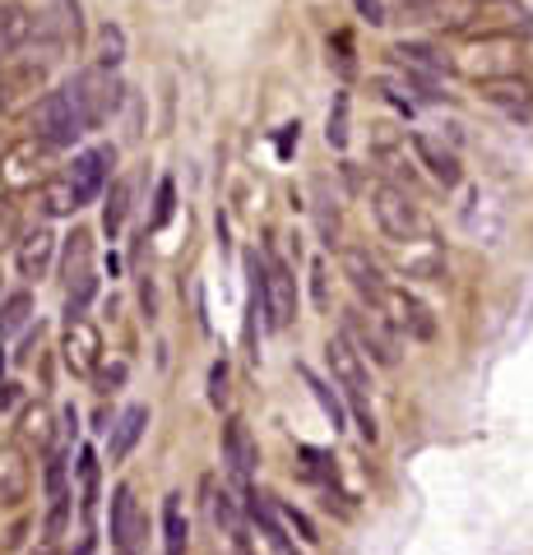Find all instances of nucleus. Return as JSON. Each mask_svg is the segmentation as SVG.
Instances as JSON below:
<instances>
[{"label":"nucleus","instance_id":"nucleus-27","mask_svg":"<svg viewBox=\"0 0 533 555\" xmlns=\"http://www.w3.org/2000/svg\"><path fill=\"white\" fill-rule=\"evenodd\" d=\"M186 546H191V524H186L181 495L172 491V495L163 500V551H167V555H186Z\"/></svg>","mask_w":533,"mask_h":555},{"label":"nucleus","instance_id":"nucleus-35","mask_svg":"<svg viewBox=\"0 0 533 555\" xmlns=\"http://www.w3.org/2000/svg\"><path fill=\"white\" fill-rule=\"evenodd\" d=\"M330 65L339 69L343 79H353V75H357V56H353V38H348V28L330 33Z\"/></svg>","mask_w":533,"mask_h":555},{"label":"nucleus","instance_id":"nucleus-26","mask_svg":"<svg viewBox=\"0 0 533 555\" xmlns=\"http://www.w3.org/2000/svg\"><path fill=\"white\" fill-rule=\"evenodd\" d=\"M38 208H42V218H71V214H79V195H75L71 177L42 181L38 185Z\"/></svg>","mask_w":533,"mask_h":555},{"label":"nucleus","instance_id":"nucleus-36","mask_svg":"<svg viewBox=\"0 0 533 555\" xmlns=\"http://www.w3.org/2000/svg\"><path fill=\"white\" fill-rule=\"evenodd\" d=\"M79 481H84V514H93V505H98V459H93V449H79Z\"/></svg>","mask_w":533,"mask_h":555},{"label":"nucleus","instance_id":"nucleus-39","mask_svg":"<svg viewBox=\"0 0 533 555\" xmlns=\"http://www.w3.org/2000/svg\"><path fill=\"white\" fill-rule=\"evenodd\" d=\"M312 301H316V310L334 306V297H330V264H325V259H316V264H312Z\"/></svg>","mask_w":533,"mask_h":555},{"label":"nucleus","instance_id":"nucleus-7","mask_svg":"<svg viewBox=\"0 0 533 555\" xmlns=\"http://www.w3.org/2000/svg\"><path fill=\"white\" fill-rule=\"evenodd\" d=\"M42 98H47V61L42 56H14L0 65V116L38 107Z\"/></svg>","mask_w":533,"mask_h":555},{"label":"nucleus","instance_id":"nucleus-33","mask_svg":"<svg viewBox=\"0 0 533 555\" xmlns=\"http://www.w3.org/2000/svg\"><path fill=\"white\" fill-rule=\"evenodd\" d=\"M348 93H334V107H330V120H325V139L330 149H348Z\"/></svg>","mask_w":533,"mask_h":555},{"label":"nucleus","instance_id":"nucleus-43","mask_svg":"<svg viewBox=\"0 0 533 555\" xmlns=\"http://www.w3.org/2000/svg\"><path fill=\"white\" fill-rule=\"evenodd\" d=\"M14 398H20V385H10V379H0V412L14 408Z\"/></svg>","mask_w":533,"mask_h":555},{"label":"nucleus","instance_id":"nucleus-18","mask_svg":"<svg viewBox=\"0 0 533 555\" xmlns=\"http://www.w3.org/2000/svg\"><path fill=\"white\" fill-rule=\"evenodd\" d=\"M381 315L390 320V324H399V328H408L418 343H432L436 338V320H432V310H427L418 297H408V292H385V306H381Z\"/></svg>","mask_w":533,"mask_h":555},{"label":"nucleus","instance_id":"nucleus-13","mask_svg":"<svg viewBox=\"0 0 533 555\" xmlns=\"http://www.w3.org/2000/svg\"><path fill=\"white\" fill-rule=\"evenodd\" d=\"M102 334H98V324L93 320H65V334H61V361L71 366L75 375H98L102 366Z\"/></svg>","mask_w":533,"mask_h":555},{"label":"nucleus","instance_id":"nucleus-19","mask_svg":"<svg viewBox=\"0 0 533 555\" xmlns=\"http://www.w3.org/2000/svg\"><path fill=\"white\" fill-rule=\"evenodd\" d=\"M33 491V467L20 444H0V509H20Z\"/></svg>","mask_w":533,"mask_h":555},{"label":"nucleus","instance_id":"nucleus-9","mask_svg":"<svg viewBox=\"0 0 533 555\" xmlns=\"http://www.w3.org/2000/svg\"><path fill=\"white\" fill-rule=\"evenodd\" d=\"M343 334H348L357 343V352L367 361H376V366H385V371L399 366V338H394V328L381 310H348Z\"/></svg>","mask_w":533,"mask_h":555},{"label":"nucleus","instance_id":"nucleus-44","mask_svg":"<svg viewBox=\"0 0 533 555\" xmlns=\"http://www.w3.org/2000/svg\"><path fill=\"white\" fill-rule=\"evenodd\" d=\"M33 555H61V551H56V542H47V546H38Z\"/></svg>","mask_w":533,"mask_h":555},{"label":"nucleus","instance_id":"nucleus-21","mask_svg":"<svg viewBox=\"0 0 533 555\" xmlns=\"http://www.w3.org/2000/svg\"><path fill=\"white\" fill-rule=\"evenodd\" d=\"M33 38H38V20H33L24 5L5 0V5H0V65L20 56V51H24Z\"/></svg>","mask_w":533,"mask_h":555},{"label":"nucleus","instance_id":"nucleus-20","mask_svg":"<svg viewBox=\"0 0 533 555\" xmlns=\"http://www.w3.org/2000/svg\"><path fill=\"white\" fill-rule=\"evenodd\" d=\"M394 264H399L408 278H422V283H441L445 278V255L432 236L427 241H394Z\"/></svg>","mask_w":533,"mask_h":555},{"label":"nucleus","instance_id":"nucleus-32","mask_svg":"<svg viewBox=\"0 0 533 555\" xmlns=\"http://www.w3.org/2000/svg\"><path fill=\"white\" fill-rule=\"evenodd\" d=\"M297 375L306 379V385H312V393H316V403L325 408V416H330V426L334 430H343V426H348V412H343V403H339V393H330V385H325V379H316L312 371H306V366H297Z\"/></svg>","mask_w":533,"mask_h":555},{"label":"nucleus","instance_id":"nucleus-42","mask_svg":"<svg viewBox=\"0 0 533 555\" xmlns=\"http://www.w3.org/2000/svg\"><path fill=\"white\" fill-rule=\"evenodd\" d=\"M357 10H363V20H371V24H385L381 0H357Z\"/></svg>","mask_w":533,"mask_h":555},{"label":"nucleus","instance_id":"nucleus-5","mask_svg":"<svg viewBox=\"0 0 533 555\" xmlns=\"http://www.w3.org/2000/svg\"><path fill=\"white\" fill-rule=\"evenodd\" d=\"M71 98H75V107H79V116H84V130H102L107 120L122 112V83H116V75L112 69H84V75H75L71 83Z\"/></svg>","mask_w":533,"mask_h":555},{"label":"nucleus","instance_id":"nucleus-3","mask_svg":"<svg viewBox=\"0 0 533 555\" xmlns=\"http://www.w3.org/2000/svg\"><path fill=\"white\" fill-rule=\"evenodd\" d=\"M459 75H469L473 83H492V79H506L520 69V42L510 33H483L464 47V56L455 61Z\"/></svg>","mask_w":533,"mask_h":555},{"label":"nucleus","instance_id":"nucleus-37","mask_svg":"<svg viewBox=\"0 0 533 555\" xmlns=\"http://www.w3.org/2000/svg\"><path fill=\"white\" fill-rule=\"evenodd\" d=\"M320 190V199H316V218H320V236H325V246H334V236H339V204L325 195V181H316Z\"/></svg>","mask_w":533,"mask_h":555},{"label":"nucleus","instance_id":"nucleus-1","mask_svg":"<svg viewBox=\"0 0 533 555\" xmlns=\"http://www.w3.org/2000/svg\"><path fill=\"white\" fill-rule=\"evenodd\" d=\"M325 361H330V375H334V385L353 398V408H357V426H363V436L376 440V422H371V412H367V393H371V375H367V357L357 352V343L343 334L325 343Z\"/></svg>","mask_w":533,"mask_h":555},{"label":"nucleus","instance_id":"nucleus-28","mask_svg":"<svg viewBox=\"0 0 533 555\" xmlns=\"http://www.w3.org/2000/svg\"><path fill=\"white\" fill-rule=\"evenodd\" d=\"M93 65H98V69H112V75L126 65V28H122V24H112V20H107V24L98 28Z\"/></svg>","mask_w":533,"mask_h":555},{"label":"nucleus","instance_id":"nucleus-46","mask_svg":"<svg viewBox=\"0 0 533 555\" xmlns=\"http://www.w3.org/2000/svg\"><path fill=\"white\" fill-rule=\"evenodd\" d=\"M79 555H89V546H79Z\"/></svg>","mask_w":533,"mask_h":555},{"label":"nucleus","instance_id":"nucleus-45","mask_svg":"<svg viewBox=\"0 0 533 555\" xmlns=\"http://www.w3.org/2000/svg\"><path fill=\"white\" fill-rule=\"evenodd\" d=\"M0 371H5V352H0Z\"/></svg>","mask_w":533,"mask_h":555},{"label":"nucleus","instance_id":"nucleus-23","mask_svg":"<svg viewBox=\"0 0 533 555\" xmlns=\"http://www.w3.org/2000/svg\"><path fill=\"white\" fill-rule=\"evenodd\" d=\"M144 426H149V408L144 403H130L112 426V440H107V459L112 463H126L135 454V444L144 440Z\"/></svg>","mask_w":533,"mask_h":555},{"label":"nucleus","instance_id":"nucleus-6","mask_svg":"<svg viewBox=\"0 0 533 555\" xmlns=\"http://www.w3.org/2000/svg\"><path fill=\"white\" fill-rule=\"evenodd\" d=\"M367 199H371V214H376V222H381V232L390 241H418L422 236V214H418V204L408 199L404 185L371 181L367 185Z\"/></svg>","mask_w":533,"mask_h":555},{"label":"nucleus","instance_id":"nucleus-40","mask_svg":"<svg viewBox=\"0 0 533 555\" xmlns=\"http://www.w3.org/2000/svg\"><path fill=\"white\" fill-rule=\"evenodd\" d=\"M126 375H130V366H126V361H112V366H98V389L102 393H116V389H122L126 385Z\"/></svg>","mask_w":533,"mask_h":555},{"label":"nucleus","instance_id":"nucleus-2","mask_svg":"<svg viewBox=\"0 0 533 555\" xmlns=\"http://www.w3.org/2000/svg\"><path fill=\"white\" fill-rule=\"evenodd\" d=\"M51 163H56V149L47 139H14L10 149H0V190H10V195L38 190L42 181H51Z\"/></svg>","mask_w":533,"mask_h":555},{"label":"nucleus","instance_id":"nucleus-34","mask_svg":"<svg viewBox=\"0 0 533 555\" xmlns=\"http://www.w3.org/2000/svg\"><path fill=\"white\" fill-rule=\"evenodd\" d=\"M20 236H24L20 204L10 199V190H0V250H14V246H20Z\"/></svg>","mask_w":533,"mask_h":555},{"label":"nucleus","instance_id":"nucleus-38","mask_svg":"<svg viewBox=\"0 0 533 555\" xmlns=\"http://www.w3.org/2000/svg\"><path fill=\"white\" fill-rule=\"evenodd\" d=\"M172 208H177V181L163 177L158 181V204H153V218H149V228H163V222L172 218Z\"/></svg>","mask_w":533,"mask_h":555},{"label":"nucleus","instance_id":"nucleus-16","mask_svg":"<svg viewBox=\"0 0 533 555\" xmlns=\"http://www.w3.org/2000/svg\"><path fill=\"white\" fill-rule=\"evenodd\" d=\"M343 278L353 283V292L363 297L371 310H381L385 306V292H390V283H385V273H381V264L371 259V250H363V246H343Z\"/></svg>","mask_w":533,"mask_h":555},{"label":"nucleus","instance_id":"nucleus-25","mask_svg":"<svg viewBox=\"0 0 533 555\" xmlns=\"http://www.w3.org/2000/svg\"><path fill=\"white\" fill-rule=\"evenodd\" d=\"M390 56L399 61L408 75H418V79H422V75H450V69H455L450 56H441L436 47H422V42H394Z\"/></svg>","mask_w":533,"mask_h":555},{"label":"nucleus","instance_id":"nucleus-30","mask_svg":"<svg viewBox=\"0 0 533 555\" xmlns=\"http://www.w3.org/2000/svg\"><path fill=\"white\" fill-rule=\"evenodd\" d=\"M33 320V292L20 287V292H10L5 301H0V338H10V334H20V328Z\"/></svg>","mask_w":533,"mask_h":555},{"label":"nucleus","instance_id":"nucleus-31","mask_svg":"<svg viewBox=\"0 0 533 555\" xmlns=\"http://www.w3.org/2000/svg\"><path fill=\"white\" fill-rule=\"evenodd\" d=\"M20 440L33 444V449H47L51 444V412L38 403V408H24L20 416Z\"/></svg>","mask_w":533,"mask_h":555},{"label":"nucleus","instance_id":"nucleus-8","mask_svg":"<svg viewBox=\"0 0 533 555\" xmlns=\"http://www.w3.org/2000/svg\"><path fill=\"white\" fill-rule=\"evenodd\" d=\"M33 134L47 139L51 149H75V139L84 134V116L75 107L71 89H51L38 107H33Z\"/></svg>","mask_w":533,"mask_h":555},{"label":"nucleus","instance_id":"nucleus-12","mask_svg":"<svg viewBox=\"0 0 533 555\" xmlns=\"http://www.w3.org/2000/svg\"><path fill=\"white\" fill-rule=\"evenodd\" d=\"M223 467H228V477L242 486V491H251V477H255V463H261V449H255V436L251 426L242 422V416H228L223 422Z\"/></svg>","mask_w":533,"mask_h":555},{"label":"nucleus","instance_id":"nucleus-17","mask_svg":"<svg viewBox=\"0 0 533 555\" xmlns=\"http://www.w3.org/2000/svg\"><path fill=\"white\" fill-rule=\"evenodd\" d=\"M56 246L61 236L47 228V222H38L33 232L20 236V246H14V264H20V278H28V283H38V278H47L51 259H56Z\"/></svg>","mask_w":533,"mask_h":555},{"label":"nucleus","instance_id":"nucleus-24","mask_svg":"<svg viewBox=\"0 0 533 555\" xmlns=\"http://www.w3.org/2000/svg\"><path fill=\"white\" fill-rule=\"evenodd\" d=\"M478 89H483V98L492 102V107H502V112H510V116H529V112H533V89H529V79H520V75L478 83Z\"/></svg>","mask_w":533,"mask_h":555},{"label":"nucleus","instance_id":"nucleus-4","mask_svg":"<svg viewBox=\"0 0 533 555\" xmlns=\"http://www.w3.org/2000/svg\"><path fill=\"white\" fill-rule=\"evenodd\" d=\"M61 278H65V315L79 320L84 306L93 301L98 292V278H93V232L89 228H75L65 236V255H61Z\"/></svg>","mask_w":533,"mask_h":555},{"label":"nucleus","instance_id":"nucleus-14","mask_svg":"<svg viewBox=\"0 0 533 555\" xmlns=\"http://www.w3.org/2000/svg\"><path fill=\"white\" fill-rule=\"evenodd\" d=\"M112 167H116V149H112V144H98V149L75 153V163H71V171H65V177H71V185H75L79 208H84V204H93L102 190H107Z\"/></svg>","mask_w":533,"mask_h":555},{"label":"nucleus","instance_id":"nucleus-41","mask_svg":"<svg viewBox=\"0 0 533 555\" xmlns=\"http://www.w3.org/2000/svg\"><path fill=\"white\" fill-rule=\"evenodd\" d=\"M223 398H228V361H214V371H210V403L223 408Z\"/></svg>","mask_w":533,"mask_h":555},{"label":"nucleus","instance_id":"nucleus-15","mask_svg":"<svg viewBox=\"0 0 533 555\" xmlns=\"http://www.w3.org/2000/svg\"><path fill=\"white\" fill-rule=\"evenodd\" d=\"M144 514H140V500H135V491L122 481L112 491V546L122 555H140L144 551Z\"/></svg>","mask_w":533,"mask_h":555},{"label":"nucleus","instance_id":"nucleus-22","mask_svg":"<svg viewBox=\"0 0 533 555\" xmlns=\"http://www.w3.org/2000/svg\"><path fill=\"white\" fill-rule=\"evenodd\" d=\"M408 149L418 153V163H422L427 171H432V177H436L441 185H459V177H464V171H459V158L441 144V139L422 134V130H413V134H408Z\"/></svg>","mask_w":533,"mask_h":555},{"label":"nucleus","instance_id":"nucleus-10","mask_svg":"<svg viewBox=\"0 0 533 555\" xmlns=\"http://www.w3.org/2000/svg\"><path fill=\"white\" fill-rule=\"evenodd\" d=\"M38 38H42V61L47 65L56 61L61 51H75L84 42V5L79 0H47V14L38 20Z\"/></svg>","mask_w":533,"mask_h":555},{"label":"nucleus","instance_id":"nucleus-29","mask_svg":"<svg viewBox=\"0 0 533 555\" xmlns=\"http://www.w3.org/2000/svg\"><path fill=\"white\" fill-rule=\"evenodd\" d=\"M130 199H135V185L122 177V181H112V190H107V199H102V232H107L112 241L122 236V228H126V214H130Z\"/></svg>","mask_w":533,"mask_h":555},{"label":"nucleus","instance_id":"nucleus-11","mask_svg":"<svg viewBox=\"0 0 533 555\" xmlns=\"http://www.w3.org/2000/svg\"><path fill=\"white\" fill-rule=\"evenodd\" d=\"M261 278H265V315L269 328H288L297 320V278L283 264L279 255H265L261 259Z\"/></svg>","mask_w":533,"mask_h":555}]
</instances>
